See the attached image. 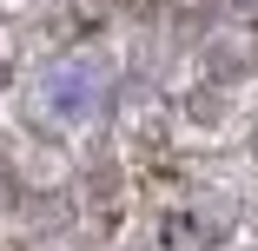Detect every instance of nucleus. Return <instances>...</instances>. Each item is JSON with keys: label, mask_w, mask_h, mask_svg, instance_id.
<instances>
[{"label": "nucleus", "mask_w": 258, "mask_h": 251, "mask_svg": "<svg viewBox=\"0 0 258 251\" xmlns=\"http://www.w3.org/2000/svg\"><path fill=\"white\" fill-rule=\"evenodd\" d=\"M33 106L46 126H60V132H80V126H99L113 106V73L99 53H67L53 60L40 79H33Z\"/></svg>", "instance_id": "f257e3e1"}]
</instances>
